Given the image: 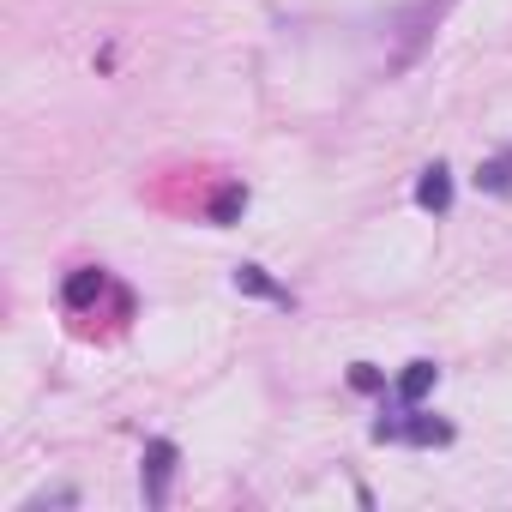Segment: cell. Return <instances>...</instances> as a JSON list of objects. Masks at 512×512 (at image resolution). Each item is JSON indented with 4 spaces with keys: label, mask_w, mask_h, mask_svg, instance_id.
<instances>
[{
    "label": "cell",
    "mask_w": 512,
    "mask_h": 512,
    "mask_svg": "<svg viewBox=\"0 0 512 512\" xmlns=\"http://www.w3.org/2000/svg\"><path fill=\"white\" fill-rule=\"evenodd\" d=\"M416 205L434 211V217L452 211V175H446V163H428V169H422V181H416Z\"/></svg>",
    "instance_id": "3"
},
{
    "label": "cell",
    "mask_w": 512,
    "mask_h": 512,
    "mask_svg": "<svg viewBox=\"0 0 512 512\" xmlns=\"http://www.w3.org/2000/svg\"><path fill=\"white\" fill-rule=\"evenodd\" d=\"M235 290H247V296H272V302H290V296L260 272V266H241V272H235Z\"/></svg>",
    "instance_id": "6"
},
{
    "label": "cell",
    "mask_w": 512,
    "mask_h": 512,
    "mask_svg": "<svg viewBox=\"0 0 512 512\" xmlns=\"http://www.w3.org/2000/svg\"><path fill=\"white\" fill-rule=\"evenodd\" d=\"M374 440H410V446H446L452 440V422H434L410 404V416H380L374 422Z\"/></svg>",
    "instance_id": "1"
},
{
    "label": "cell",
    "mask_w": 512,
    "mask_h": 512,
    "mask_svg": "<svg viewBox=\"0 0 512 512\" xmlns=\"http://www.w3.org/2000/svg\"><path fill=\"white\" fill-rule=\"evenodd\" d=\"M476 187H482V193H512V151H506V157H488V163L476 169Z\"/></svg>",
    "instance_id": "5"
},
{
    "label": "cell",
    "mask_w": 512,
    "mask_h": 512,
    "mask_svg": "<svg viewBox=\"0 0 512 512\" xmlns=\"http://www.w3.org/2000/svg\"><path fill=\"white\" fill-rule=\"evenodd\" d=\"M169 476H175V446L169 440H151L145 446V506H163L169 500Z\"/></svg>",
    "instance_id": "2"
},
{
    "label": "cell",
    "mask_w": 512,
    "mask_h": 512,
    "mask_svg": "<svg viewBox=\"0 0 512 512\" xmlns=\"http://www.w3.org/2000/svg\"><path fill=\"white\" fill-rule=\"evenodd\" d=\"M97 290H103V272H79V278L67 284V302H73V308H85Z\"/></svg>",
    "instance_id": "7"
},
{
    "label": "cell",
    "mask_w": 512,
    "mask_h": 512,
    "mask_svg": "<svg viewBox=\"0 0 512 512\" xmlns=\"http://www.w3.org/2000/svg\"><path fill=\"white\" fill-rule=\"evenodd\" d=\"M434 380H440V368H434V362H410V368H404V380H398V404H422V398L434 392Z\"/></svg>",
    "instance_id": "4"
},
{
    "label": "cell",
    "mask_w": 512,
    "mask_h": 512,
    "mask_svg": "<svg viewBox=\"0 0 512 512\" xmlns=\"http://www.w3.org/2000/svg\"><path fill=\"white\" fill-rule=\"evenodd\" d=\"M350 380H356V392H380V374H374L368 362H356V374H350Z\"/></svg>",
    "instance_id": "8"
}]
</instances>
